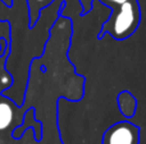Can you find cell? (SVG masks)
I'll list each match as a JSON object with an SVG mask.
<instances>
[{"label": "cell", "mask_w": 146, "mask_h": 144, "mask_svg": "<svg viewBox=\"0 0 146 144\" xmlns=\"http://www.w3.org/2000/svg\"><path fill=\"white\" fill-rule=\"evenodd\" d=\"M111 9L108 18L99 33V38H103L108 33L114 40L123 41L135 35L141 23V7L139 0H99ZM83 13L91 9L92 0H81Z\"/></svg>", "instance_id": "1"}, {"label": "cell", "mask_w": 146, "mask_h": 144, "mask_svg": "<svg viewBox=\"0 0 146 144\" xmlns=\"http://www.w3.org/2000/svg\"><path fill=\"white\" fill-rule=\"evenodd\" d=\"M140 126L128 120L111 125L104 134L103 144H139Z\"/></svg>", "instance_id": "2"}, {"label": "cell", "mask_w": 146, "mask_h": 144, "mask_svg": "<svg viewBox=\"0 0 146 144\" xmlns=\"http://www.w3.org/2000/svg\"><path fill=\"white\" fill-rule=\"evenodd\" d=\"M118 107L119 111L122 112L126 119H131V117L135 116L137 110V99L133 94L129 91H122L121 93L118 94Z\"/></svg>", "instance_id": "3"}, {"label": "cell", "mask_w": 146, "mask_h": 144, "mask_svg": "<svg viewBox=\"0 0 146 144\" xmlns=\"http://www.w3.org/2000/svg\"><path fill=\"white\" fill-rule=\"evenodd\" d=\"M13 109L9 103L0 102V130H5L13 121Z\"/></svg>", "instance_id": "4"}, {"label": "cell", "mask_w": 146, "mask_h": 144, "mask_svg": "<svg viewBox=\"0 0 146 144\" xmlns=\"http://www.w3.org/2000/svg\"><path fill=\"white\" fill-rule=\"evenodd\" d=\"M35 3H37V4H44V3H46V0H33Z\"/></svg>", "instance_id": "5"}]
</instances>
